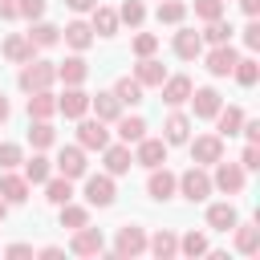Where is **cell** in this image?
Returning <instances> with one entry per match:
<instances>
[{"label":"cell","instance_id":"1","mask_svg":"<svg viewBox=\"0 0 260 260\" xmlns=\"http://www.w3.org/2000/svg\"><path fill=\"white\" fill-rule=\"evenodd\" d=\"M57 77V69L49 65V61H28L24 69H20V89H49V81Z\"/></svg>","mask_w":260,"mask_h":260},{"label":"cell","instance_id":"2","mask_svg":"<svg viewBox=\"0 0 260 260\" xmlns=\"http://www.w3.org/2000/svg\"><path fill=\"white\" fill-rule=\"evenodd\" d=\"M175 187H183V195L191 199V203H199V199H207L211 195V179L199 171V167H191V171H183L179 179H175Z\"/></svg>","mask_w":260,"mask_h":260},{"label":"cell","instance_id":"3","mask_svg":"<svg viewBox=\"0 0 260 260\" xmlns=\"http://www.w3.org/2000/svg\"><path fill=\"white\" fill-rule=\"evenodd\" d=\"M85 199H89L93 207H110V203H114V183H110V175H89V179H85Z\"/></svg>","mask_w":260,"mask_h":260},{"label":"cell","instance_id":"4","mask_svg":"<svg viewBox=\"0 0 260 260\" xmlns=\"http://www.w3.org/2000/svg\"><path fill=\"white\" fill-rule=\"evenodd\" d=\"M77 138H81V146H89V150H106V146H110V134H106L102 118H98V122H81V126H77Z\"/></svg>","mask_w":260,"mask_h":260},{"label":"cell","instance_id":"5","mask_svg":"<svg viewBox=\"0 0 260 260\" xmlns=\"http://www.w3.org/2000/svg\"><path fill=\"white\" fill-rule=\"evenodd\" d=\"M219 154H223L219 134H207V138H195V142H191V158H195V162H219Z\"/></svg>","mask_w":260,"mask_h":260},{"label":"cell","instance_id":"6","mask_svg":"<svg viewBox=\"0 0 260 260\" xmlns=\"http://www.w3.org/2000/svg\"><path fill=\"white\" fill-rule=\"evenodd\" d=\"M236 61H240V57H236V49H232V45H228V41H223V45H215V53H211V57H207V69H211V73H215V77H228V73H232V65H236Z\"/></svg>","mask_w":260,"mask_h":260},{"label":"cell","instance_id":"7","mask_svg":"<svg viewBox=\"0 0 260 260\" xmlns=\"http://www.w3.org/2000/svg\"><path fill=\"white\" fill-rule=\"evenodd\" d=\"M138 162L142 167H158V162H167V142H158V138H138Z\"/></svg>","mask_w":260,"mask_h":260},{"label":"cell","instance_id":"8","mask_svg":"<svg viewBox=\"0 0 260 260\" xmlns=\"http://www.w3.org/2000/svg\"><path fill=\"white\" fill-rule=\"evenodd\" d=\"M57 167H61V175H65V179L85 175V154H81V146H65V150L57 154Z\"/></svg>","mask_w":260,"mask_h":260},{"label":"cell","instance_id":"9","mask_svg":"<svg viewBox=\"0 0 260 260\" xmlns=\"http://www.w3.org/2000/svg\"><path fill=\"white\" fill-rule=\"evenodd\" d=\"M187 98H191V81L187 77H167L162 81V102L167 106H183Z\"/></svg>","mask_w":260,"mask_h":260},{"label":"cell","instance_id":"10","mask_svg":"<svg viewBox=\"0 0 260 260\" xmlns=\"http://www.w3.org/2000/svg\"><path fill=\"white\" fill-rule=\"evenodd\" d=\"M207 223H211L215 232H232V228H236V207H232V203H211V207H207Z\"/></svg>","mask_w":260,"mask_h":260},{"label":"cell","instance_id":"11","mask_svg":"<svg viewBox=\"0 0 260 260\" xmlns=\"http://www.w3.org/2000/svg\"><path fill=\"white\" fill-rule=\"evenodd\" d=\"M191 106H195V118H215L219 114V93L215 89H195Z\"/></svg>","mask_w":260,"mask_h":260},{"label":"cell","instance_id":"12","mask_svg":"<svg viewBox=\"0 0 260 260\" xmlns=\"http://www.w3.org/2000/svg\"><path fill=\"white\" fill-rule=\"evenodd\" d=\"M73 252H77V256H93V252H102V232H93V228H77V236H73Z\"/></svg>","mask_w":260,"mask_h":260},{"label":"cell","instance_id":"13","mask_svg":"<svg viewBox=\"0 0 260 260\" xmlns=\"http://www.w3.org/2000/svg\"><path fill=\"white\" fill-rule=\"evenodd\" d=\"M142 248H146L142 228H130V223H126V228L118 232V252H122V256H134V252H142Z\"/></svg>","mask_w":260,"mask_h":260},{"label":"cell","instance_id":"14","mask_svg":"<svg viewBox=\"0 0 260 260\" xmlns=\"http://www.w3.org/2000/svg\"><path fill=\"white\" fill-rule=\"evenodd\" d=\"M114 98H118L122 106H138V102H142V81H138V77H122V81L114 85Z\"/></svg>","mask_w":260,"mask_h":260},{"label":"cell","instance_id":"15","mask_svg":"<svg viewBox=\"0 0 260 260\" xmlns=\"http://www.w3.org/2000/svg\"><path fill=\"white\" fill-rule=\"evenodd\" d=\"M57 110H61L65 118H81V114L89 110V98H85L81 89H69V93H65L61 102H57Z\"/></svg>","mask_w":260,"mask_h":260},{"label":"cell","instance_id":"16","mask_svg":"<svg viewBox=\"0 0 260 260\" xmlns=\"http://www.w3.org/2000/svg\"><path fill=\"white\" fill-rule=\"evenodd\" d=\"M0 195H4L8 203H24V199H28V179L4 175V179H0Z\"/></svg>","mask_w":260,"mask_h":260},{"label":"cell","instance_id":"17","mask_svg":"<svg viewBox=\"0 0 260 260\" xmlns=\"http://www.w3.org/2000/svg\"><path fill=\"white\" fill-rule=\"evenodd\" d=\"M146 191H150V199H171V191H175V175H171V171H154L150 183H146Z\"/></svg>","mask_w":260,"mask_h":260},{"label":"cell","instance_id":"18","mask_svg":"<svg viewBox=\"0 0 260 260\" xmlns=\"http://www.w3.org/2000/svg\"><path fill=\"white\" fill-rule=\"evenodd\" d=\"M93 32L114 37V32H118V12H114V8H98V4H93Z\"/></svg>","mask_w":260,"mask_h":260},{"label":"cell","instance_id":"19","mask_svg":"<svg viewBox=\"0 0 260 260\" xmlns=\"http://www.w3.org/2000/svg\"><path fill=\"white\" fill-rule=\"evenodd\" d=\"M199 49H203V41H199V32H191V28H183V32L175 37V53H179V57H187V61H191V57H199Z\"/></svg>","mask_w":260,"mask_h":260},{"label":"cell","instance_id":"20","mask_svg":"<svg viewBox=\"0 0 260 260\" xmlns=\"http://www.w3.org/2000/svg\"><path fill=\"white\" fill-rule=\"evenodd\" d=\"M4 57L8 61H32V41L28 37H8L4 41Z\"/></svg>","mask_w":260,"mask_h":260},{"label":"cell","instance_id":"21","mask_svg":"<svg viewBox=\"0 0 260 260\" xmlns=\"http://www.w3.org/2000/svg\"><path fill=\"white\" fill-rule=\"evenodd\" d=\"M138 81H142V85H162V81H167V69H162V61H150V57H142V65H138Z\"/></svg>","mask_w":260,"mask_h":260},{"label":"cell","instance_id":"22","mask_svg":"<svg viewBox=\"0 0 260 260\" xmlns=\"http://www.w3.org/2000/svg\"><path fill=\"white\" fill-rule=\"evenodd\" d=\"M215 183H219L223 191H240V187H244V167H232V162H223V167L215 171Z\"/></svg>","mask_w":260,"mask_h":260},{"label":"cell","instance_id":"23","mask_svg":"<svg viewBox=\"0 0 260 260\" xmlns=\"http://www.w3.org/2000/svg\"><path fill=\"white\" fill-rule=\"evenodd\" d=\"M57 110V102L45 93V89H32V98H28V118H49Z\"/></svg>","mask_w":260,"mask_h":260},{"label":"cell","instance_id":"24","mask_svg":"<svg viewBox=\"0 0 260 260\" xmlns=\"http://www.w3.org/2000/svg\"><path fill=\"white\" fill-rule=\"evenodd\" d=\"M240 126H244V114H240L236 106L219 110V138H232V134H240Z\"/></svg>","mask_w":260,"mask_h":260},{"label":"cell","instance_id":"25","mask_svg":"<svg viewBox=\"0 0 260 260\" xmlns=\"http://www.w3.org/2000/svg\"><path fill=\"white\" fill-rule=\"evenodd\" d=\"M130 162H134V158H130L126 146H110V150H106V167H110V175H126Z\"/></svg>","mask_w":260,"mask_h":260},{"label":"cell","instance_id":"26","mask_svg":"<svg viewBox=\"0 0 260 260\" xmlns=\"http://www.w3.org/2000/svg\"><path fill=\"white\" fill-rule=\"evenodd\" d=\"M57 77H65L69 85H81V81H85V61H81V57H69V61H61Z\"/></svg>","mask_w":260,"mask_h":260},{"label":"cell","instance_id":"27","mask_svg":"<svg viewBox=\"0 0 260 260\" xmlns=\"http://www.w3.org/2000/svg\"><path fill=\"white\" fill-rule=\"evenodd\" d=\"M65 41H69L73 49H85V45L93 41V28H89V24H81V20H73V24L65 28Z\"/></svg>","mask_w":260,"mask_h":260},{"label":"cell","instance_id":"28","mask_svg":"<svg viewBox=\"0 0 260 260\" xmlns=\"http://www.w3.org/2000/svg\"><path fill=\"white\" fill-rule=\"evenodd\" d=\"M93 110H98V118H102V122H110V118H118L122 102H118L114 93H98V98H93Z\"/></svg>","mask_w":260,"mask_h":260},{"label":"cell","instance_id":"29","mask_svg":"<svg viewBox=\"0 0 260 260\" xmlns=\"http://www.w3.org/2000/svg\"><path fill=\"white\" fill-rule=\"evenodd\" d=\"M142 134H146V122H142V118H122V122H118V138H122V142H138Z\"/></svg>","mask_w":260,"mask_h":260},{"label":"cell","instance_id":"30","mask_svg":"<svg viewBox=\"0 0 260 260\" xmlns=\"http://www.w3.org/2000/svg\"><path fill=\"white\" fill-rule=\"evenodd\" d=\"M232 73H236V81H240V85H256V77H260V69H256V61H252V57L236 61V65H232Z\"/></svg>","mask_w":260,"mask_h":260},{"label":"cell","instance_id":"31","mask_svg":"<svg viewBox=\"0 0 260 260\" xmlns=\"http://www.w3.org/2000/svg\"><path fill=\"white\" fill-rule=\"evenodd\" d=\"M187 130H191V122L183 114H171L167 118V142H187Z\"/></svg>","mask_w":260,"mask_h":260},{"label":"cell","instance_id":"32","mask_svg":"<svg viewBox=\"0 0 260 260\" xmlns=\"http://www.w3.org/2000/svg\"><path fill=\"white\" fill-rule=\"evenodd\" d=\"M28 142H32V146H41V150H45V146H53V126H49L45 118H37V122H32V130H28Z\"/></svg>","mask_w":260,"mask_h":260},{"label":"cell","instance_id":"33","mask_svg":"<svg viewBox=\"0 0 260 260\" xmlns=\"http://www.w3.org/2000/svg\"><path fill=\"white\" fill-rule=\"evenodd\" d=\"M24 179H28V183H45V179H49V158H45V154L28 158V162H24Z\"/></svg>","mask_w":260,"mask_h":260},{"label":"cell","instance_id":"34","mask_svg":"<svg viewBox=\"0 0 260 260\" xmlns=\"http://www.w3.org/2000/svg\"><path fill=\"white\" fill-rule=\"evenodd\" d=\"M187 16V4H179V0H167V4H158V20L162 24H179Z\"/></svg>","mask_w":260,"mask_h":260},{"label":"cell","instance_id":"35","mask_svg":"<svg viewBox=\"0 0 260 260\" xmlns=\"http://www.w3.org/2000/svg\"><path fill=\"white\" fill-rule=\"evenodd\" d=\"M69 195H73V187H69V179L61 175V179H49V203H69Z\"/></svg>","mask_w":260,"mask_h":260},{"label":"cell","instance_id":"36","mask_svg":"<svg viewBox=\"0 0 260 260\" xmlns=\"http://www.w3.org/2000/svg\"><path fill=\"white\" fill-rule=\"evenodd\" d=\"M236 244H240V252H256V244H260V232H256L252 223H240V232H236Z\"/></svg>","mask_w":260,"mask_h":260},{"label":"cell","instance_id":"37","mask_svg":"<svg viewBox=\"0 0 260 260\" xmlns=\"http://www.w3.org/2000/svg\"><path fill=\"white\" fill-rule=\"evenodd\" d=\"M142 16H146V8H142L138 0H126V4L118 8V20H126V24H142Z\"/></svg>","mask_w":260,"mask_h":260},{"label":"cell","instance_id":"38","mask_svg":"<svg viewBox=\"0 0 260 260\" xmlns=\"http://www.w3.org/2000/svg\"><path fill=\"white\" fill-rule=\"evenodd\" d=\"M57 37H61V32H57L53 24H32V32H28L32 45H57Z\"/></svg>","mask_w":260,"mask_h":260},{"label":"cell","instance_id":"39","mask_svg":"<svg viewBox=\"0 0 260 260\" xmlns=\"http://www.w3.org/2000/svg\"><path fill=\"white\" fill-rule=\"evenodd\" d=\"M61 223L65 228H85V207H69V203H61Z\"/></svg>","mask_w":260,"mask_h":260},{"label":"cell","instance_id":"40","mask_svg":"<svg viewBox=\"0 0 260 260\" xmlns=\"http://www.w3.org/2000/svg\"><path fill=\"white\" fill-rule=\"evenodd\" d=\"M211 45H223L228 37H232V24H223V20H207V32H203Z\"/></svg>","mask_w":260,"mask_h":260},{"label":"cell","instance_id":"41","mask_svg":"<svg viewBox=\"0 0 260 260\" xmlns=\"http://www.w3.org/2000/svg\"><path fill=\"white\" fill-rule=\"evenodd\" d=\"M150 248H154V252H158V256H171V252H175V248H179V240H175V236H171V232H158V236H154V240H150Z\"/></svg>","mask_w":260,"mask_h":260},{"label":"cell","instance_id":"42","mask_svg":"<svg viewBox=\"0 0 260 260\" xmlns=\"http://www.w3.org/2000/svg\"><path fill=\"white\" fill-rule=\"evenodd\" d=\"M219 12H223L219 0H195V16H203V20H219Z\"/></svg>","mask_w":260,"mask_h":260},{"label":"cell","instance_id":"43","mask_svg":"<svg viewBox=\"0 0 260 260\" xmlns=\"http://www.w3.org/2000/svg\"><path fill=\"white\" fill-rule=\"evenodd\" d=\"M16 16H28V20L45 16V0H16Z\"/></svg>","mask_w":260,"mask_h":260},{"label":"cell","instance_id":"44","mask_svg":"<svg viewBox=\"0 0 260 260\" xmlns=\"http://www.w3.org/2000/svg\"><path fill=\"white\" fill-rule=\"evenodd\" d=\"M158 49V37H150V32H142V37H134V53L138 57H150Z\"/></svg>","mask_w":260,"mask_h":260},{"label":"cell","instance_id":"45","mask_svg":"<svg viewBox=\"0 0 260 260\" xmlns=\"http://www.w3.org/2000/svg\"><path fill=\"white\" fill-rule=\"evenodd\" d=\"M16 162H20V146H16V142H4V146H0V167L8 171V167H16Z\"/></svg>","mask_w":260,"mask_h":260},{"label":"cell","instance_id":"46","mask_svg":"<svg viewBox=\"0 0 260 260\" xmlns=\"http://www.w3.org/2000/svg\"><path fill=\"white\" fill-rule=\"evenodd\" d=\"M183 252H191V256H199V252H207V240H203L199 232H191V236H183Z\"/></svg>","mask_w":260,"mask_h":260},{"label":"cell","instance_id":"47","mask_svg":"<svg viewBox=\"0 0 260 260\" xmlns=\"http://www.w3.org/2000/svg\"><path fill=\"white\" fill-rule=\"evenodd\" d=\"M240 167H244V171H256V167H260V150H256V142H248V146H244Z\"/></svg>","mask_w":260,"mask_h":260},{"label":"cell","instance_id":"48","mask_svg":"<svg viewBox=\"0 0 260 260\" xmlns=\"http://www.w3.org/2000/svg\"><path fill=\"white\" fill-rule=\"evenodd\" d=\"M244 45H248V49H256V45H260V24H256V20L244 28Z\"/></svg>","mask_w":260,"mask_h":260},{"label":"cell","instance_id":"49","mask_svg":"<svg viewBox=\"0 0 260 260\" xmlns=\"http://www.w3.org/2000/svg\"><path fill=\"white\" fill-rule=\"evenodd\" d=\"M65 4H69V8H73V12H89V8H93V4H98V0H65Z\"/></svg>","mask_w":260,"mask_h":260},{"label":"cell","instance_id":"50","mask_svg":"<svg viewBox=\"0 0 260 260\" xmlns=\"http://www.w3.org/2000/svg\"><path fill=\"white\" fill-rule=\"evenodd\" d=\"M244 134H248V142H256V138H260V122H248V126H244Z\"/></svg>","mask_w":260,"mask_h":260},{"label":"cell","instance_id":"51","mask_svg":"<svg viewBox=\"0 0 260 260\" xmlns=\"http://www.w3.org/2000/svg\"><path fill=\"white\" fill-rule=\"evenodd\" d=\"M0 16H16V0H0Z\"/></svg>","mask_w":260,"mask_h":260},{"label":"cell","instance_id":"52","mask_svg":"<svg viewBox=\"0 0 260 260\" xmlns=\"http://www.w3.org/2000/svg\"><path fill=\"white\" fill-rule=\"evenodd\" d=\"M28 252H32L28 244H12V248H8V256H28Z\"/></svg>","mask_w":260,"mask_h":260},{"label":"cell","instance_id":"53","mask_svg":"<svg viewBox=\"0 0 260 260\" xmlns=\"http://www.w3.org/2000/svg\"><path fill=\"white\" fill-rule=\"evenodd\" d=\"M240 4H244V12H248V16H256V8H260V0H240Z\"/></svg>","mask_w":260,"mask_h":260},{"label":"cell","instance_id":"54","mask_svg":"<svg viewBox=\"0 0 260 260\" xmlns=\"http://www.w3.org/2000/svg\"><path fill=\"white\" fill-rule=\"evenodd\" d=\"M4 118H8V98L0 93V122H4Z\"/></svg>","mask_w":260,"mask_h":260},{"label":"cell","instance_id":"55","mask_svg":"<svg viewBox=\"0 0 260 260\" xmlns=\"http://www.w3.org/2000/svg\"><path fill=\"white\" fill-rule=\"evenodd\" d=\"M4 211H8V199H4V195H0V219H4Z\"/></svg>","mask_w":260,"mask_h":260}]
</instances>
